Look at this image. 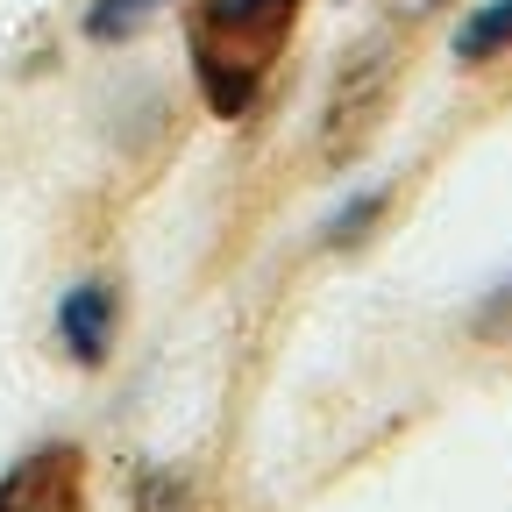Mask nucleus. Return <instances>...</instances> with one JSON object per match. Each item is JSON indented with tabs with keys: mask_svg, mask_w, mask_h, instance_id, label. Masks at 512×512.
<instances>
[{
	"mask_svg": "<svg viewBox=\"0 0 512 512\" xmlns=\"http://www.w3.org/2000/svg\"><path fill=\"white\" fill-rule=\"evenodd\" d=\"M306 0H185V50H192V79L200 100L221 121H242L278 72V57L299 29Z\"/></svg>",
	"mask_w": 512,
	"mask_h": 512,
	"instance_id": "f257e3e1",
	"label": "nucleus"
},
{
	"mask_svg": "<svg viewBox=\"0 0 512 512\" xmlns=\"http://www.w3.org/2000/svg\"><path fill=\"white\" fill-rule=\"evenodd\" d=\"M0 512H86V456L72 441H43L0 477Z\"/></svg>",
	"mask_w": 512,
	"mask_h": 512,
	"instance_id": "f03ea898",
	"label": "nucleus"
},
{
	"mask_svg": "<svg viewBox=\"0 0 512 512\" xmlns=\"http://www.w3.org/2000/svg\"><path fill=\"white\" fill-rule=\"evenodd\" d=\"M114 320H121V299H114L107 278L64 285V299H57V342H64V356L86 363V370H100L107 349H114Z\"/></svg>",
	"mask_w": 512,
	"mask_h": 512,
	"instance_id": "7ed1b4c3",
	"label": "nucleus"
},
{
	"mask_svg": "<svg viewBox=\"0 0 512 512\" xmlns=\"http://www.w3.org/2000/svg\"><path fill=\"white\" fill-rule=\"evenodd\" d=\"M505 50H512V0H484L477 15H463V29H456V57L463 64H491Z\"/></svg>",
	"mask_w": 512,
	"mask_h": 512,
	"instance_id": "20e7f679",
	"label": "nucleus"
},
{
	"mask_svg": "<svg viewBox=\"0 0 512 512\" xmlns=\"http://www.w3.org/2000/svg\"><path fill=\"white\" fill-rule=\"evenodd\" d=\"M171 0H93L86 8V43H128L136 29H150Z\"/></svg>",
	"mask_w": 512,
	"mask_h": 512,
	"instance_id": "39448f33",
	"label": "nucleus"
},
{
	"mask_svg": "<svg viewBox=\"0 0 512 512\" xmlns=\"http://www.w3.org/2000/svg\"><path fill=\"white\" fill-rule=\"evenodd\" d=\"M384 207H392V185H370V192H356L349 207H335V214H328V242H335V249L363 242V235H370V221H377Z\"/></svg>",
	"mask_w": 512,
	"mask_h": 512,
	"instance_id": "423d86ee",
	"label": "nucleus"
},
{
	"mask_svg": "<svg viewBox=\"0 0 512 512\" xmlns=\"http://www.w3.org/2000/svg\"><path fill=\"white\" fill-rule=\"evenodd\" d=\"M136 505H143V512H185V484H178L171 470H143Z\"/></svg>",
	"mask_w": 512,
	"mask_h": 512,
	"instance_id": "0eeeda50",
	"label": "nucleus"
},
{
	"mask_svg": "<svg viewBox=\"0 0 512 512\" xmlns=\"http://www.w3.org/2000/svg\"><path fill=\"white\" fill-rule=\"evenodd\" d=\"M484 328H512V278L484 299Z\"/></svg>",
	"mask_w": 512,
	"mask_h": 512,
	"instance_id": "6e6552de",
	"label": "nucleus"
}]
</instances>
